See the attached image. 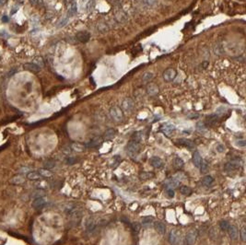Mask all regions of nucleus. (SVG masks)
<instances>
[{
    "instance_id": "obj_46",
    "label": "nucleus",
    "mask_w": 246,
    "mask_h": 245,
    "mask_svg": "<svg viewBox=\"0 0 246 245\" xmlns=\"http://www.w3.org/2000/svg\"><path fill=\"white\" fill-rule=\"evenodd\" d=\"M196 128H197V130L199 132H203V131L206 130V127H205L204 124H202V123H198L197 125H196Z\"/></svg>"
},
{
    "instance_id": "obj_13",
    "label": "nucleus",
    "mask_w": 246,
    "mask_h": 245,
    "mask_svg": "<svg viewBox=\"0 0 246 245\" xmlns=\"http://www.w3.org/2000/svg\"><path fill=\"white\" fill-rule=\"evenodd\" d=\"M229 232V235H230V238L233 241H236L238 239V236H239V231H238V229L236 226L234 225H230L228 230Z\"/></svg>"
},
{
    "instance_id": "obj_27",
    "label": "nucleus",
    "mask_w": 246,
    "mask_h": 245,
    "mask_svg": "<svg viewBox=\"0 0 246 245\" xmlns=\"http://www.w3.org/2000/svg\"><path fill=\"white\" fill-rule=\"evenodd\" d=\"M179 181L178 180H176L175 178H170V179H169L168 181H167V182H166V184H167V186H168V188H176V187H178V185H179Z\"/></svg>"
},
{
    "instance_id": "obj_48",
    "label": "nucleus",
    "mask_w": 246,
    "mask_h": 245,
    "mask_svg": "<svg viewBox=\"0 0 246 245\" xmlns=\"http://www.w3.org/2000/svg\"><path fill=\"white\" fill-rule=\"evenodd\" d=\"M236 146H241V148H244L246 146V141L245 140H239L236 142Z\"/></svg>"
},
{
    "instance_id": "obj_36",
    "label": "nucleus",
    "mask_w": 246,
    "mask_h": 245,
    "mask_svg": "<svg viewBox=\"0 0 246 245\" xmlns=\"http://www.w3.org/2000/svg\"><path fill=\"white\" fill-rule=\"evenodd\" d=\"M43 166H44L45 169L50 170V169H53V168L55 167V163L54 161H47L44 162Z\"/></svg>"
},
{
    "instance_id": "obj_25",
    "label": "nucleus",
    "mask_w": 246,
    "mask_h": 245,
    "mask_svg": "<svg viewBox=\"0 0 246 245\" xmlns=\"http://www.w3.org/2000/svg\"><path fill=\"white\" fill-rule=\"evenodd\" d=\"M38 173H40V175L42 176V178H50L53 176V173L48 169H40L38 170Z\"/></svg>"
},
{
    "instance_id": "obj_42",
    "label": "nucleus",
    "mask_w": 246,
    "mask_h": 245,
    "mask_svg": "<svg viewBox=\"0 0 246 245\" xmlns=\"http://www.w3.org/2000/svg\"><path fill=\"white\" fill-rule=\"evenodd\" d=\"M173 178H175V179L178 180V181H182V180H184V179H185V175H184L183 173H176V174L173 176Z\"/></svg>"
},
{
    "instance_id": "obj_3",
    "label": "nucleus",
    "mask_w": 246,
    "mask_h": 245,
    "mask_svg": "<svg viewBox=\"0 0 246 245\" xmlns=\"http://www.w3.org/2000/svg\"><path fill=\"white\" fill-rule=\"evenodd\" d=\"M110 116L112 117L113 120H114L115 122H121L124 118V114H123V111L121 110V108L117 107V106H114L110 109L109 111Z\"/></svg>"
},
{
    "instance_id": "obj_31",
    "label": "nucleus",
    "mask_w": 246,
    "mask_h": 245,
    "mask_svg": "<svg viewBox=\"0 0 246 245\" xmlns=\"http://www.w3.org/2000/svg\"><path fill=\"white\" fill-rule=\"evenodd\" d=\"M153 220H154V218L152 217H150V216H149V217H142L141 218V224L143 225V226H149V225H150L152 222H153Z\"/></svg>"
},
{
    "instance_id": "obj_43",
    "label": "nucleus",
    "mask_w": 246,
    "mask_h": 245,
    "mask_svg": "<svg viewBox=\"0 0 246 245\" xmlns=\"http://www.w3.org/2000/svg\"><path fill=\"white\" fill-rule=\"evenodd\" d=\"M240 234H241V240L242 241H245V240H246V230H245V228H242L241 229Z\"/></svg>"
},
{
    "instance_id": "obj_21",
    "label": "nucleus",
    "mask_w": 246,
    "mask_h": 245,
    "mask_svg": "<svg viewBox=\"0 0 246 245\" xmlns=\"http://www.w3.org/2000/svg\"><path fill=\"white\" fill-rule=\"evenodd\" d=\"M86 149V146H84L83 144H80V143H72L71 144V149H73L74 151L76 152H83Z\"/></svg>"
},
{
    "instance_id": "obj_34",
    "label": "nucleus",
    "mask_w": 246,
    "mask_h": 245,
    "mask_svg": "<svg viewBox=\"0 0 246 245\" xmlns=\"http://www.w3.org/2000/svg\"><path fill=\"white\" fill-rule=\"evenodd\" d=\"M180 192L184 195H189V194L192 193V189L190 187L186 186V185H183L180 188Z\"/></svg>"
},
{
    "instance_id": "obj_28",
    "label": "nucleus",
    "mask_w": 246,
    "mask_h": 245,
    "mask_svg": "<svg viewBox=\"0 0 246 245\" xmlns=\"http://www.w3.org/2000/svg\"><path fill=\"white\" fill-rule=\"evenodd\" d=\"M77 11H78V6H77V3L75 2H72V4L70 5L69 8H68V17H73L77 14Z\"/></svg>"
},
{
    "instance_id": "obj_32",
    "label": "nucleus",
    "mask_w": 246,
    "mask_h": 245,
    "mask_svg": "<svg viewBox=\"0 0 246 245\" xmlns=\"http://www.w3.org/2000/svg\"><path fill=\"white\" fill-rule=\"evenodd\" d=\"M224 52V49H223V46L222 44L220 43H216L215 46H214V53L217 55H221Z\"/></svg>"
},
{
    "instance_id": "obj_38",
    "label": "nucleus",
    "mask_w": 246,
    "mask_h": 245,
    "mask_svg": "<svg viewBox=\"0 0 246 245\" xmlns=\"http://www.w3.org/2000/svg\"><path fill=\"white\" fill-rule=\"evenodd\" d=\"M142 138V136H141V133L139 132H137V133H135L133 134V139L132 140H135V141H137V142H139Z\"/></svg>"
},
{
    "instance_id": "obj_4",
    "label": "nucleus",
    "mask_w": 246,
    "mask_h": 245,
    "mask_svg": "<svg viewBox=\"0 0 246 245\" xmlns=\"http://www.w3.org/2000/svg\"><path fill=\"white\" fill-rule=\"evenodd\" d=\"M177 76V72L174 68L173 67H169L167 68L164 72H163V79L165 82H171V81H173L175 79Z\"/></svg>"
},
{
    "instance_id": "obj_30",
    "label": "nucleus",
    "mask_w": 246,
    "mask_h": 245,
    "mask_svg": "<svg viewBox=\"0 0 246 245\" xmlns=\"http://www.w3.org/2000/svg\"><path fill=\"white\" fill-rule=\"evenodd\" d=\"M213 182H214V179L209 175H206L202 179V183L205 186H210L213 183Z\"/></svg>"
},
{
    "instance_id": "obj_23",
    "label": "nucleus",
    "mask_w": 246,
    "mask_h": 245,
    "mask_svg": "<svg viewBox=\"0 0 246 245\" xmlns=\"http://www.w3.org/2000/svg\"><path fill=\"white\" fill-rule=\"evenodd\" d=\"M115 134H116V131L114 129V128H109L107 129L105 132H104V139L106 140H111V139H113L115 136Z\"/></svg>"
},
{
    "instance_id": "obj_40",
    "label": "nucleus",
    "mask_w": 246,
    "mask_h": 245,
    "mask_svg": "<svg viewBox=\"0 0 246 245\" xmlns=\"http://www.w3.org/2000/svg\"><path fill=\"white\" fill-rule=\"evenodd\" d=\"M30 3L34 7H38L43 5V0H30Z\"/></svg>"
},
{
    "instance_id": "obj_45",
    "label": "nucleus",
    "mask_w": 246,
    "mask_h": 245,
    "mask_svg": "<svg viewBox=\"0 0 246 245\" xmlns=\"http://www.w3.org/2000/svg\"><path fill=\"white\" fill-rule=\"evenodd\" d=\"M31 171V169L28 168V167H22L19 169V173H29Z\"/></svg>"
},
{
    "instance_id": "obj_26",
    "label": "nucleus",
    "mask_w": 246,
    "mask_h": 245,
    "mask_svg": "<svg viewBox=\"0 0 246 245\" xmlns=\"http://www.w3.org/2000/svg\"><path fill=\"white\" fill-rule=\"evenodd\" d=\"M97 31L100 33H106L109 31V27L105 22H100L97 25Z\"/></svg>"
},
{
    "instance_id": "obj_39",
    "label": "nucleus",
    "mask_w": 246,
    "mask_h": 245,
    "mask_svg": "<svg viewBox=\"0 0 246 245\" xmlns=\"http://www.w3.org/2000/svg\"><path fill=\"white\" fill-rule=\"evenodd\" d=\"M67 20H68V19L67 18H64L63 19H61L59 22H58V24H57V27L58 28H62V27H64L66 24L67 23Z\"/></svg>"
},
{
    "instance_id": "obj_55",
    "label": "nucleus",
    "mask_w": 246,
    "mask_h": 245,
    "mask_svg": "<svg viewBox=\"0 0 246 245\" xmlns=\"http://www.w3.org/2000/svg\"><path fill=\"white\" fill-rule=\"evenodd\" d=\"M18 9H19V7H17L16 8L14 7L13 9H12V10H11V12H10V14H11V15H13V14L15 13V12H17V11H18Z\"/></svg>"
},
{
    "instance_id": "obj_11",
    "label": "nucleus",
    "mask_w": 246,
    "mask_h": 245,
    "mask_svg": "<svg viewBox=\"0 0 246 245\" xmlns=\"http://www.w3.org/2000/svg\"><path fill=\"white\" fill-rule=\"evenodd\" d=\"M185 241H186V243L188 245H194L196 241V231L194 230V229L189 230L186 233Z\"/></svg>"
},
{
    "instance_id": "obj_7",
    "label": "nucleus",
    "mask_w": 246,
    "mask_h": 245,
    "mask_svg": "<svg viewBox=\"0 0 246 245\" xmlns=\"http://www.w3.org/2000/svg\"><path fill=\"white\" fill-rule=\"evenodd\" d=\"M135 103L134 101L131 98H126V99L122 102V111L126 113H131L132 110L134 109Z\"/></svg>"
},
{
    "instance_id": "obj_8",
    "label": "nucleus",
    "mask_w": 246,
    "mask_h": 245,
    "mask_svg": "<svg viewBox=\"0 0 246 245\" xmlns=\"http://www.w3.org/2000/svg\"><path fill=\"white\" fill-rule=\"evenodd\" d=\"M159 91V86L154 83V82H150L147 83V86H146V92L147 95L150 96H156L158 95Z\"/></svg>"
},
{
    "instance_id": "obj_2",
    "label": "nucleus",
    "mask_w": 246,
    "mask_h": 245,
    "mask_svg": "<svg viewBox=\"0 0 246 245\" xmlns=\"http://www.w3.org/2000/svg\"><path fill=\"white\" fill-rule=\"evenodd\" d=\"M126 149H127V153L132 158H135L138 155V153L140 151V144H139V142L131 140L128 142V144L126 146Z\"/></svg>"
},
{
    "instance_id": "obj_15",
    "label": "nucleus",
    "mask_w": 246,
    "mask_h": 245,
    "mask_svg": "<svg viewBox=\"0 0 246 245\" xmlns=\"http://www.w3.org/2000/svg\"><path fill=\"white\" fill-rule=\"evenodd\" d=\"M192 161H193V164L196 168H199L200 167L201 162H202V158H201L199 152L194 151V153L193 154V157H192Z\"/></svg>"
},
{
    "instance_id": "obj_6",
    "label": "nucleus",
    "mask_w": 246,
    "mask_h": 245,
    "mask_svg": "<svg viewBox=\"0 0 246 245\" xmlns=\"http://www.w3.org/2000/svg\"><path fill=\"white\" fill-rule=\"evenodd\" d=\"M96 229H97V223L95 221V219L92 217L88 218L87 221H86V232L90 235H92V233H94Z\"/></svg>"
},
{
    "instance_id": "obj_49",
    "label": "nucleus",
    "mask_w": 246,
    "mask_h": 245,
    "mask_svg": "<svg viewBox=\"0 0 246 245\" xmlns=\"http://www.w3.org/2000/svg\"><path fill=\"white\" fill-rule=\"evenodd\" d=\"M133 229H134L135 231H138L139 229H140L139 224H138V223H134V224H133Z\"/></svg>"
},
{
    "instance_id": "obj_41",
    "label": "nucleus",
    "mask_w": 246,
    "mask_h": 245,
    "mask_svg": "<svg viewBox=\"0 0 246 245\" xmlns=\"http://www.w3.org/2000/svg\"><path fill=\"white\" fill-rule=\"evenodd\" d=\"M166 193H167V195H168V196H169L170 198H173V197H174V191H173V189H171V188H167Z\"/></svg>"
},
{
    "instance_id": "obj_19",
    "label": "nucleus",
    "mask_w": 246,
    "mask_h": 245,
    "mask_svg": "<svg viewBox=\"0 0 246 245\" xmlns=\"http://www.w3.org/2000/svg\"><path fill=\"white\" fill-rule=\"evenodd\" d=\"M102 142V138L101 137H96L94 138H92L88 144H87V146L88 148H96V146H100Z\"/></svg>"
},
{
    "instance_id": "obj_44",
    "label": "nucleus",
    "mask_w": 246,
    "mask_h": 245,
    "mask_svg": "<svg viewBox=\"0 0 246 245\" xmlns=\"http://www.w3.org/2000/svg\"><path fill=\"white\" fill-rule=\"evenodd\" d=\"M217 151L218 152H219V153H222V152H224L225 151V146H224V145H222V144H218V146H217Z\"/></svg>"
},
{
    "instance_id": "obj_10",
    "label": "nucleus",
    "mask_w": 246,
    "mask_h": 245,
    "mask_svg": "<svg viewBox=\"0 0 246 245\" xmlns=\"http://www.w3.org/2000/svg\"><path fill=\"white\" fill-rule=\"evenodd\" d=\"M90 38V34L88 32V31H79L77 34H76V39L82 43H86L87 42H89Z\"/></svg>"
},
{
    "instance_id": "obj_18",
    "label": "nucleus",
    "mask_w": 246,
    "mask_h": 245,
    "mask_svg": "<svg viewBox=\"0 0 246 245\" xmlns=\"http://www.w3.org/2000/svg\"><path fill=\"white\" fill-rule=\"evenodd\" d=\"M154 229L159 234H164L166 231V226L161 221H157L154 223Z\"/></svg>"
},
{
    "instance_id": "obj_24",
    "label": "nucleus",
    "mask_w": 246,
    "mask_h": 245,
    "mask_svg": "<svg viewBox=\"0 0 246 245\" xmlns=\"http://www.w3.org/2000/svg\"><path fill=\"white\" fill-rule=\"evenodd\" d=\"M27 178L31 181H38L42 179V176L38 171H30L29 173H27Z\"/></svg>"
},
{
    "instance_id": "obj_16",
    "label": "nucleus",
    "mask_w": 246,
    "mask_h": 245,
    "mask_svg": "<svg viewBox=\"0 0 246 245\" xmlns=\"http://www.w3.org/2000/svg\"><path fill=\"white\" fill-rule=\"evenodd\" d=\"M127 19H128V17H127L126 13L123 10H118L115 13V19L118 22H126L127 20Z\"/></svg>"
},
{
    "instance_id": "obj_22",
    "label": "nucleus",
    "mask_w": 246,
    "mask_h": 245,
    "mask_svg": "<svg viewBox=\"0 0 246 245\" xmlns=\"http://www.w3.org/2000/svg\"><path fill=\"white\" fill-rule=\"evenodd\" d=\"M154 78V74L152 72H146L145 74L143 75L142 77V83L143 84H147V83H150L151 82V80Z\"/></svg>"
},
{
    "instance_id": "obj_5",
    "label": "nucleus",
    "mask_w": 246,
    "mask_h": 245,
    "mask_svg": "<svg viewBox=\"0 0 246 245\" xmlns=\"http://www.w3.org/2000/svg\"><path fill=\"white\" fill-rule=\"evenodd\" d=\"M181 234L177 229H171L169 233L168 241L170 245H177L180 242Z\"/></svg>"
},
{
    "instance_id": "obj_29",
    "label": "nucleus",
    "mask_w": 246,
    "mask_h": 245,
    "mask_svg": "<svg viewBox=\"0 0 246 245\" xmlns=\"http://www.w3.org/2000/svg\"><path fill=\"white\" fill-rule=\"evenodd\" d=\"M11 182L14 183V184H21V183L24 182V177H23V175H21V174L15 175L13 178H12Z\"/></svg>"
},
{
    "instance_id": "obj_56",
    "label": "nucleus",
    "mask_w": 246,
    "mask_h": 245,
    "mask_svg": "<svg viewBox=\"0 0 246 245\" xmlns=\"http://www.w3.org/2000/svg\"><path fill=\"white\" fill-rule=\"evenodd\" d=\"M207 65H208V62H204V63L202 64V66H204V68H206Z\"/></svg>"
},
{
    "instance_id": "obj_54",
    "label": "nucleus",
    "mask_w": 246,
    "mask_h": 245,
    "mask_svg": "<svg viewBox=\"0 0 246 245\" xmlns=\"http://www.w3.org/2000/svg\"><path fill=\"white\" fill-rule=\"evenodd\" d=\"M7 2V0H0V7L4 6Z\"/></svg>"
},
{
    "instance_id": "obj_50",
    "label": "nucleus",
    "mask_w": 246,
    "mask_h": 245,
    "mask_svg": "<svg viewBox=\"0 0 246 245\" xmlns=\"http://www.w3.org/2000/svg\"><path fill=\"white\" fill-rule=\"evenodd\" d=\"M67 162L68 163V164H73L74 162H75V158H73L72 157H69V158H67Z\"/></svg>"
},
{
    "instance_id": "obj_53",
    "label": "nucleus",
    "mask_w": 246,
    "mask_h": 245,
    "mask_svg": "<svg viewBox=\"0 0 246 245\" xmlns=\"http://www.w3.org/2000/svg\"><path fill=\"white\" fill-rule=\"evenodd\" d=\"M2 21H3L4 23H7V22L8 21V17H7V16H3V17H2Z\"/></svg>"
},
{
    "instance_id": "obj_52",
    "label": "nucleus",
    "mask_w": 246,
    "mask_h": 245,
    "mask_svg": "<svg viewBox=\"0 0 246 245\" xmlns=\"http://www.w3.org/2000/svg\"><path fill=\"white\" fill-rule=\"evenodd\" d=\"M63 151H64L67 155H69V154H70V152H71V150H70V149H69V148H65V149H63Z\"/></svg>"
},
{
    "instance_id": "obj_14",
    "label": "nucleus",
    "mask_w": 246,
    "mask_h": 245,
    "mask_svg": "<svg viewBox=\"0 0 246 245\" xmlns=\"http://www.w3.org/2000/svg\"><path fill=\"white\" fill-rule=\"evenodd\" d=\"M142 6L147 8H154L159 5L158 0H141Z\"/></svg>"
},
{
    "instance_id": "obj_12",
    "label": "nucleus",
    "mask_w": 246,
    "mask_h": 245,
    "mask_svg": "<svg viewBox=\"0 0 246 245\" xmlns=\"http://www.w3.org/2000/svg\"><path fill=\"white\" fill-rule=\"evenodd\" d=\"M23 67L25 70L32 72V73H38L41 71V66L35 63H26L23 66Z\"/></svg>"
},
{
    "instance_id": "obj_17",
    "label": "nucleus",
    "mask_w": 246,
    "mask_h": 245,
    "mask_svg": "<svg viewBox=\"0 0 246 245\" xmlns=\"http://www.w3.org/2000/svg\"><path fill=\"white\" fill-rule=\"evenodd\" d=\"M150 162L151 165L156 169H162L163 167V161L158 157H152L150 158Z\"/></svg>"
},
{
    "instance_id": "obj_1",
    "label": "nucleus",
    "mask_w": 246,
    "mask_h": 245,
    "mask_svg": "<svg viewBox=\"0 0 246 245\" xmlns=\"http://www.w3.org/2000/svg\"><path fill=\"white\" fill-rule=\"evenodd\" d=\"M68 216L71 220V222L74 225H79V223L82 219V211L79 208H70L68 210Z\"/></svg>"
},
{
    "instance_id": "obj_47",
    "label": "nucleus",
    "mask_w": 246,
    "mask_h": 245,
    "mask_svg": "<svg viewBox=\"0 0 246 245\" xmlns=\"http://www.w3.org/2000/svg\"><path fill=\"white\" fill-rule=\"evenodd\" d=\"M199 168L201 169V171H202V173H205V170H206V168H207V163H206V161H202L201 165H200V167H199Z\"/></svg>"
},
{
    "instance_id": "obj_35",
    "label": "nucleus",
    "mask_w": 246,
    "mask_h": 245,
    "mask_svg": "<svg viewBox=\"0 0 246 245\" xmlns=\"http://www.w3.org/2000/svg\"><path fill=\"white\" fill-rule=\"evenodd\" d=\"M219 226H220V229L224 230V231H227L229 227H230V223L228 221H226V220H222V221H220L219 223Z\"/></svg>"
},
{
    "instance_id": "obj_57",
    "label": "nucleus",
    "mask_w": 246,
    "mask_h": 245,
    "mask_svg": "<svg viewBox=\"0 0 246 245\" xmlns=\"http://www.w3.org/2000/svg\"><path fill=\"white\" fill-rule=\"evenodd\" d=\"M71 1H73V0H71Z\"/></svg>"
},
{
    "instance_id": "obj_9",
    "label": "nucleus",
    "mask_w": 246,
    "mask_h": 245,
    "mask_svg": "<svg viewBox=\"0 0 246 245\" xmlns=\"http://www.w3.org/2000/svg\"><path fill=\"white\" fill-rule=\"evenodd\" d=\"M46 200L43 197V196H39V197H35L33 198L32 201V207L35 208V209H42L46 205Z\"/></svg>"
},
{
    "instance_id": "obj_20",
    "label": "nucleus",
    "mask_w": 246,
    "mask_h": 245,
    "mask_svg": "<svg viewBox=\"0 0 246 245\" xmlns=\"http://www.w3.org/2000/svg\"><path fill=\"white\" fill-rule=\"evenodd\" d=\"M178 142H179L181 145H182V146H185V148L189 149H194V143H193L191 140H189V139H186V138H181V139H179Z\"/></svg>"
},
{
    "instance_id": "obj_37",
    "label": "nucleus",
    "mask_w": 246,
    "mask_h": 245,
    "mask_svg": "<svg viewBox=\"0 0 246 245\" xmlns=\"http://www.w3.org/2000/svg\"><path fill=\"white\" fill-rule=\"evenodd\" d=\"M174 162H175V164H176V166H177L178 168H182V167H183V164H184V162H183V161L182 160L181 158H179V157L175 158V160H174Z\"/></svg>"
},
{
    "instance_id": "obj_33",
    "label": "nucleus",
    "mask_w": 246,
    "mask_h": 245,
    "mask_svg": "<svg viewBox=\"0 0 246 245\" xmlns=\"http://www.w3.org/2000/svg\"><path fill=\"white\" fill-rule=\"evenodd\" d=\"M174 129H175V127H174V125H173L167 124V125H165L163 126L162 131H163L166 134H170L171 132H173Z\"/></svg>"
},
{
    "instance_id": "obj_51",
    "label": "nucleus",
    "mask_w": 246,
    "mask_h": 245,
    "mask_svg": "<svg viewBox=\"0 0 246 245\" xmlns=\"http://www.w3.org/2000/svg\"><path fill=\"white\" fill-rule=\"evenodd\" d=\"M16 72H17V69L13 68V69H12L11 71H9V72H8V74H7V77H11L12 75H14Z\"/></svg>"
}]
</instances>
